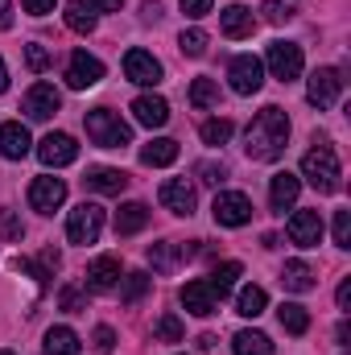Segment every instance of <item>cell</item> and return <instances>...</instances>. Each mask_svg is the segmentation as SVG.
<instances>
[{
	"label": "cell",
	"mask_w": 351,
	"mask_h": 355,
	"mask_svg": "<svg viewBox=\"0 0 351 355\" xmlns=\"http://www.w3.org/2000/svg\"><path fill=\"white\" fill-rule=\"evenodd\" d=\"M285 141H289V116L281 107H264L248 124V145L244 149H248L252 162H277L285 153Z\"/></svg>",
	"instance_id": "obj_1"
},
{
	"label": "cell",
	"mask_w": 351,
	"mask_h": 355,
	"mask_svg": "<svg viewBox=\"0 0 351 355\" xmlns=\"http://www.w3.org/2000/svg\"><path fill=\"white\" fill-rule=\"evenodd\" d=\"M302 178H306L318 194H335V190H339V178H343L335 149H331V145H314V149L302 157Z\"/></svg>",
	"instance_id": "obj_2"
},
{
	"label": "cell",
	"mask_w": 351,
	"mask_h": 355,
	"mask_svg": "<svg viewBox=\"0 0 351 355\" xmlns=\"http://www.w3.org/2000/svg\"><path fill=\"white\" fill-rule=\"evenodd\" d=\"M87 137H91V145H99V149H124V145H132V128L112 107H91Z\"/></svg>",
	"instance_id": "obj_3"
},
{
	"label": "cell",
	"mask_w": 351,
	"mask_h": 355,
	"mask_svg": "<svg viewBox=\"0 0 351 355\" xmlns=\"http://www.w3.org/2000/svg\"><path fill=\"white\" fill-rule=\"evenodd\" d=\"M99 232H103V207L79 202V207L71 211V219H67V240H71V244H95Z\"/></svg>",
	"instance_id": "obj_4"
},
{
	"label": "cell",
	"mask_w": 351,
	"mask_h": 355,
	"mask_svg": "<svg viewBox=\"0 0 351 355\" xmlns=\"http://www.w3.org/2000/svg\"><path fill=\"white\" fill-rule=\"evenodd\" d=\"M264 67H268L273 79H281V83L298 79V75H302V46H298V42H273V46L264 50Z\"/></svg>",
	"instance_id": "obj_5"
},
{
	"label": "cell",
	"mask_w": 351,
	"mask_h": 355,
	"mask_svg": "<svg viewBox=\"0 0 351 355\" xmlns=\"http://www.w3.org/2000/svg\"><path fill=\"white\" fill-rule=\"evenodd\" d=\"M339 95H343V79H339V71H335V67H318V71L310 75V83H306V99H310L318 112L335 107V103H339Z\"/></svg>",
	"instance_id": "obj_6"
},
{
	"label": "cell",
	"mask_w": 351,
	"mask_h": 355,
	"mask_svg": "<svg viewBox=\"0 0 351 355\" xmlns=\"http://www.w3.org/2000/svg\"><path fill=\"white\" fill-rule=\"evenodd\" d=\"M215 223L219 227H244L248 219H252V202H248V194H240V190H223V194H215Z\"/></svg>",
	"instance_id": "obj_7"
},
{
	"label": "cell",
	"mask_w": 351,
	"mask_h": 355,
	"mask_svg": "<svg viewBox=\"0 0 351 355\" xmlns=\"http://www.w3.org/2000/svg\"><path fill=\"white\" fill-rule=\"evenodd\" d=\"M62 202H67V182H62V178L42 174V178H33V182H29V207H33V211L54 215Z\"/></svg>",
	"instance_id": "obj_8"
},
{
	"label": "cell",
	"mask_w": 351,
	"mask_h": 355,
	"mask_svg": "<svg viewBox=\"0 0 351 355\" xmlns=\"http://www.w3.org/2000/svg\"><path fill=\"white\" fill-rule=\"evenodd\" d=\"M228 79H232V91H236V95H257L261 83H264V62L252 58V54H240V58H232Z\"/></svg>",
	"instance_id": "obj_9"
},
{
	"label": "cell",
	"mask_w": 351,
	"mask_h": 355,
	"mask_svg": "<svg viewBox=\"0 0 351 355\" xmlns=\"http://www.w3.org/2000/svg\"><path fill=\"white\" fill-rule=\"evenodd\" d=\"M37 157H42V166L62 170V166H71V162L79 157V145H75V137H71V132H50V137H42Z\"/></svg>",
	"instance_id": "obj_10"
},
{
	"label": "cell",
	"mask_w": 351,
	"mask_h": 355,
	"mask_svg": "<svg viewBox=\"0 0 351 355\" xmlns=\"http://www.w3.org/2000/svg\"><path fill=\"white\" fill-rule=\"evenodd\" d=\"M99 79H103V62H99L95 54H87V50H75L71 62H67V83L75 91H87V87H95Z\"/></svg>",
	"instance_id": "obj_11"
},
{
	"label": "cell",
	"mask_w": 351,
	"mask_h": 355,
	"mask_svg": "<svg viewBox=\"0 0 351 355\" xmlns=\"http://www.w3.org/2000/svg\"><path fill=\"white\" fill-rule=\"evenodd\" d=\"M124 75H128V83L157 87V83H162V62H157L149 50H128V54H124Z\"/></svg>",
	"instance_id": "obj_12"
},
{
	"label": "cell",
	"mask_w": 351,
	"mask_h": 355,
	"mask_svg": "<svg viewBox=\"0 0 351 355\" xmlns=\"http://www.w3.org/2000/svg\"><path fill=\"white\" fill-rule=\"evenodd\" d=\"M25 116L29 120H50L58 107H62V95H58V87L54 83H33V87L25 91Z\"/></svg>",
	"instance_id": "obj_13"
},
{
	"label": "cell",
	"mask_w": 351,
	"mask_h": 355,
	"mask_svg": "<svg viewBox=\"0 0 351 355\" xmlns=\"http://www.w3.org/2000/svg\"><path fill=\"white\" fill-rule=\"evenodd\" d=\"M157 198H162V207L174 211V215H194V202H198V194H194V186H190L186 178H170V182H162Z\"/></svg>",
	"instance_id": "obj_14"
},
{
	"label": "cell",
	"mask_w": 351,
	"mask_h": 355,
	"mask_svg": "<svg viewBox=\"0 0 351 355\" xmlns=\"http://www.w3.org/2000/svg\"><path fill=\"white\" fill-rule=\"evenodd\" d=\"M289 240H293L298 248H318V240H323V215H318V211H293V219H289Z\"/></svg>",
	"instance_id": "obj_15"
},
{
	"label": "cell",
	"mask_w": 351,
	"mask_h": 355,
	"mask_svg": "<svg viewBox=\"0 0 351 355\" xmlns=\"http://www.w3.org/2000/svg\"><path fill=\"white\" fill-rule=\"evenodd\" d=\"M178 297H182L186 314H194V318H207V314H215V306H219V297H215V289H211L207 281H186Z\"/></svg>",
	"instance_id": "obj_16"
},
{
	"label": "cell",
	"mask_w": 351,
	"mask_h": 355,
	"mask_svg": "<svg viewBox=\"0 0 351 355\" xmlns=\"http://www.w3.org/2000/svg\"><path fill=\"white\" fill-rule=\"evenodd\" d=\"M29 149H33V141H29V128H25L21 120H8V124H0V157H8V162H21Z\"/></svg>",
	"instance_id": "obj_17"
},
{
	"label": "cell",
	"mask_w": 351,
	"mask_h": 355,
	"mask_svg": "<svg viewBox=\"0 0 351 355\" xmlns=\"http://www.w3.org/2000/svg\"><path fill=\"white\" fill-rule=\"evenodd\" d=\"M132 116H137V124H145V128H162V124L170 120V103H166L162 95H137V99H132Z\"/></svg>",
	"instance_id": "obj_18"
},
{
	"label": "cell",
	"mask_w": 351,
	"mask_h": 355,
	"mask_svg": "<svg viewBox=\"0 0 351 355\" xmlns=\"http://www.w3.org/2000/svg\"><path fill=\"white\" fill-rule=\"evenodd\" d=\"M298 190H302V178L298 174H289V170L273 174V182H268V202H273V211L293 207V202H298Z\"/></svg>",
	"instance_id": "obj_19"
},
{
	"label": "cell",
	"mask_w": 351,
	"mask_h": 355,
	"mask_svg": "<svg viewBox=\"0 0 351 355\" xmlns=\"http://www.w3.org/2000/svg\"><path fill=\"white\" fill-rule=\"evenodd\" d=\"M120 285V261L116 257H95L87 268V289L95 293H108V289H116Z\"/></svg>",
	"instance_id": "obj_20"
},
{
	"label": "cell",
	"mask_w": 351,
	"mask_h": 355,
	"mask_svg": "<svg viewBox=\"0 0 351 355\" xmlns=\"http://www.w3.org/2000/svg\"><path fill=\"white\" fill-rule=\"evenodd\" d=\"M194 248H186V244H174V240H162V244H149V265L157 268V272H174L186 257H190Z\"/></svg>",
	"instance_id": "obj_21"
},
{
	"label": "cell",
	"mask_w": 351,
	"mask_h": 355,
	"mask_svg": "<svg viewBox=\"0 0 351 355\" xmlns=\"http://www.w3.org/2000/svg\"><path fill=\"white\" fill-rule=\"evenodd\" d=\"M252 25H257V17H252V8H244V4H228V8L219 12V29H223V37H248Z\"/></svg>",
	"instance_id": "obj_22"
},
{
	"label": "cell",
	"mask_w": 351,
	"mask_h": 355,
	"mask_svg": "<svg viewBox=\"0 0 351 355\" xmlns=\"http://www.w3.org/2000/svg\"><path fill=\"white\" fill-rule=\"evenodd\" d=\"M145 223H149V207L145 202H124L116 211V236H137V232H145Z\"/></svg>",
	"instance_id": "obj_23"
},
{
	"label": "cell",
	"mask_w": 351,
	"mask_h": 355,
	"mask_svg": "<svg viewBox=\"0 0 351 355\" xmlns=\"http://www.w3.org/2000/svg\"><path fill=\"white\" fill-rule=\"evenodd\" d=\"M87 186L95 194H120L128 186V174L124 170H112V166H95V170H87Z\"/></svg>",
	"instance_id": "obj_24"
},
{
	"label": "cell",
	"mask_w": 351,
	"mask_h": 355,
	"mask_svg": "<svg viewBox=\"0 0 351 355\" xmlns=\"http://www.w3.org/2000/svg\"><path fill=\"white\" fill-rule=\"evenodd\" d=\"M281 285H285L289 293H310V289H314V268L306 265V261H285Z\"/></svg>",
	"instance_id": "obj_25"
},
{
	"label": "cell",
	"mask_w": 351,
	"mask_h": 355,
	"mask_svg": "<svg viewBox=\"0 0 351 355\" xmlns=\"http://www.w3.org/2000/svg\"><path fill=\"white\" fill-rule=\"evenodd\" d=\"M79 352H83V343L71 327H50L46 331V355H79Z\"/></svg>",
	"instance_id": "obj_26"
},
{
	"label": "cell",
	"mask_w": 351,
	"mask_h": 355,
	"mask_svg": "<svg viewBox=\"0 0 351 355\" xmlns=\"http://www.w3.org/2000/svg\"><path fill=\"white\" fill-rule=\"evenodd\" d=\"M141 162L145 166H174L178 162V141H170V137H157V141H149L145 149H141Z\"/></svg>",
	"instance_id": "obj_27"
},
{
	"label": "cell",
	"mask_w": 351,
	"mask_h": 355,
	"mask_svg": "<svg viewBox=\"0 0 351 355\" xmlns=\"http://www.w3.org/2000/svg\"><path fill=\"white\" fill-rule=\"evenodd\" d=\"M240 277H244V265H240V261H223V265L211 272V281H207V285H211V289H215V297L223 302V297L236 289V281H240Z\"/></svg>",
	"instance_id": "obj_28"
},
{
	"label": "cell",
	"mask_w": 351,
	"mask_h": 355,
	"mask_svg": "<svg viewBox=\"0 0 351 355\" xmlns=\"http://www.w3.org/2000/svg\"><path fill=\"white\" fill-rule=\"evenodd\" d=\"M232 352L236 355H273V339L264 331H240L232 339Z\"/></svg>",
	"instance_id": "obj_29"
},
{
	"label": "cell",
	"mask_w": 351,
	"mask_h": 355,
	"mask_svg": "<svg viewBox=\"0 0 351 355\" xmlns=\"http://www.w3.org/2000/svg\"><path fill=\"white\" fill-rule=\"evenodd\" d=\"M264 306H268V293L261 285H244L240 297H236V314H244V318H261Z\"/></svg>",
	"instance_id": "obj_30"
},
{
	"label": "cell",
	"mask_w": 351,
	"mask_h": 355,
	"mask_svg": "<svg viewBox=\"0 0 351 355\" xmlns=\"http://www.w3.org/2000/svg\"><path fill=\"white\" fill-rule=\"evenodd\" d=\"M277 318H281V327H285L289 335H306V331H310V314H306V306H298V302H285V306L277 310Z\"/></svg>",
	"instance_id": "obj_31"
},
{
	"label": "cell",
	"mask_w": 351,
	"mask_h": 355,
	"mask_svg": "<svg viewBox=\"0 0 351 355\" xmlns=\"http://www.w3.org/2000/svg\"><path fill=\"white\" fill-rule=\"evenodd\" d=\"M67 25H71L75 33H91V29H95V8H91L87 0H71V4H67Z\"/></svg>",
	"instance_id": "obj_32"
},
{
	"label": "cell",
	"mask_w": 351,
	"mask_h": 355,
	"mask_svg": "<svg viewBox=\"0 0 351 355\" xmlns=\"http://www.w3.org/2000/svg\"><path fill=\"white\" fill-rule=\"evenodd\" d=\"M120 281H124V285H120V297H124L128 306H132V302H141V297L149 293V285H153V277H149V272H124Z\"/></svg>",
	"instance_id": "obj_33"
},
{
	"label": "cell",
	"mask_w": 351,
	"mask_h": 355,
	"mask_svg": "<svg viewBox=\"0 0 351 355\" xmlns=\"http://www.w3.org/2000/svg\"><path fill=\"white\" fill-rule=\"evenodd\" d=\"M232 132H236V124H232V120H223V116H219V120H207V124L198 128L203 145H228V141H232Z\"/></svg>",
	"instance_id": "obj_34"
},
{
	"label": "cell",
	"mask_w": 351,
	"mask_h": 355,
	"mask_svg": "<svg viewBox=\"0 0 351 355\" xmlns=\"http://www.w3.org/2000/svg\"><path fill=\"white\" fill-rule=\"evenodd\" d=\"M190 103L194 107H215L219 103V83L215 79H194L190 83Z\"/></svg>",
	"instance_id": "obj_35"
},
{
	"label": "cell",
	"mask_w": 351,
	"mask_h": 355,
	"mask_svg": "<svg viewBox=\"0 0 351 355\" xmlns=\"http://www.w3.org/2000/svg\"><path fill=\"white\" fill-rule=\"evenodd\" d=\"M153 335H157L162 343H182V335H186V331H182V318H178V314H162V318L153 322Z\"/></svg>",
	"instance_id": "obj_36"
},
{
	"label": "cell",
	"mask_w": 351,
	"mask_h": 355,
	"mask_svg": "<svg viewBox=\"0 0 351 355\" xmlns=\"http://www.w3.org/2000/svg\"><path fill=\"white\" fill-rule=\"evenodd\" d=\"M178 46H182L186 58H203V54H207V33H203V29H182Z\"/></svg>",
	"instance_id": "obj_37"
},
{
	"label": "cell",
	"mask_w": 351,
	"mask_h": 355,
	"mask_svg": "<svg viewBox=\"0 0 351 355\" xmlns=\"http://www.w3.org/2000/svg\"><path fill=\"white\" fill-rule=\"evenodd\" d=\"M21 236H25V223H21V215L17 211H0V240H8V244H21Z\"/></svg>",
	"instance_id": "obj_38"
},
{
	"label": "cell",
	"mask_w": 351,
	"mask_h": 355,
	"mask_svg": "<svg viewBox=\"0 0 351 355\" xmlns=\"http://www.w3.org/2000/svg\"><path fill=\"white\" fill-rule=\"evenodd\" d=\"M261 12H264V21H273V25H285V21L298 17V8H293L289 0H264Z\"/></svg>",
	"instance_id": "obj_39"
},
{
	"label": "cell",
	"mask_w": 351,
	"mask_h": 355,
	"mask_svg": "<svg viewBox=\"0 0 351 355\" xmlns=\"http://www.w3.org/2000/svg\"><path fill=\"white\" fill-rule=\"evenodd\" d=\"M25 67H29L33 75H42V71L50 67V50H46L42 42H29V46H25Z\"/></svg>",
	"instance_id": "obj_40"
},
{
	"label": "cell",
	"mask_w": 351,
	"mask_h": 355,
	"mask_svg": "<svg viewBox=\"0 0 351 355\" xmlns=\"http://www.w3.org/2000/svg\"><path fill=\"white\" fill-rule=\"evenodd\" d=\"M194 174H198V182H207V186H219V182L228 178V166H223V162H219V166H215V162H198Z\"/></svg>",
	"instance_id": "obj_41"
},
{
	"label": "cell",
	"mask_w": 351,
	"mask_h": 355,
	"mask_svg": "<svg viewBox=\"0 0 351 355\" xmlns=\"http://www.w3.org/2000/svg\"><path fill=\"white\" fill-rule=\"evenodd\" d=\"M91 343H95V352H99V355H112V352H116V331H112V327H95Z\"/></svg>",
	"instance_id": "obj_42"
},
{
	"label": "cell",
	"mask_w": 351,
	"mask_h": 355,
	"mask_svg": "<svg viewBox=\"0 0 351 355\" xmlns=\"http://www.w3.org/2000/svg\"><path fill=\"white\" fill-rule=\"evenodd\" d=\"M335 244L351 248V211H335Z\"/></svg>",
	"instance_id": "obj_43"
},
{
	"label": "cell",
	"mask_w": 351,
	"mask_h": 355,
	"mask_svg": "<svg viewBox=\"0 0 351 355\" xmlns=\"http://www.w3.org/2000/svg\"><path fill=\"white\" fill-rule=\"evenodd\" d=\"M178 4H182V12H186V17H194V21L211 12V0H178Z\"/></svg>",
	"instance_id": "obj_44"
},
{
	"label": "cell",
	"mask_w": 351,
	"mask_h": 355,
	"mask_svg": "<svg viewBox=\"0 0 351 355\" xmlns=\"http://www.w3.org/2000/svg\"><path fill=\"white\" fill-rule=\"evenodd\" d=\"M83 302H87V297H83L79 289H62V310H71V314H79V310H83Z\"/></svg>",
	"instance_id": "obj_45"
},
{
	"label": "cell",
	"mask_w": 351,
	"mask_h": 355,
	"mask_svg": "<svg viewBox=\"0 0 351 355\" xmlns=\"http://www.w3.org/2000/svg\"><path fill=\"white\" fill-rule=\"evenodd\" d=\"M58 265H62V257H58L54 248H46V252H42V268H37V272H42V281H46V277H50Z\"/></svg>",
	"instance_id": "obj_46"
},
{
	"label": "cell",
	"mask_w": 351,
	"mask_h": 355,
	"mask_svg": "<svg viewBox=\"0 0 351 355\" xmlns=\"http://www.w3.org/2000/svg\"><path fill=\"white\" fill-rule=\"evenodd\" d=\"M21 4H25V12L46 17V12H54V4H58V0H21Z\"/></svg>",
	"instance_id": "obj_47"
},
{
	"label": "cell",
	"mask_w": 351,
	"mask_h": 355,
	"mask_svg": "<svg viewBox=\"0 0 351 355\" xmlns=\"http://www.w3.org/2000/svg\"><path fill=\"white\" fill-rule=\"evenodd\" d=\"M335 302H339V310H348V306H351V281H339V293H335Z\"/></svg>",
	"instance_id": "obj_48"
},
{
	"label": "cell",
	"mask_w": 351,
	"mask_h": 355,
	"mask_svg": "<svg viewBox=\"0 0 351 355\" xmlns=\"http://www.w3.org/2000/svg\"><path fill=\"white\" fill-rule=\"evenodd\" d=\"M12 25V0H0V33Z\"/></svg>",
	"instance_id": "obj_49"
},
{
	"label": "cell",
	"mask_w": 351,
	"mask_h": 355,
	"mask_svg": "<svg viewBox=\"0 0 351 355\" xmlns=\"http://www.w3.org/2000/svg\"><path fill=\"white\" fill-rule=\"evenodd\" d=\"M141 12H145V21H157V17H162V4H157V0H145Z\"/></svg>",
	"instance_id": "obj_50"
},
{
	"label": "cell",
	"mask_w": 351,
	"mask_h": 355,
	"mask_svg": "<svg viewBox=\"0 0 351 355\" xmlns=\"http://www.w3.org/2000/svg\"><path fill=\"white\" fill-rule=\"evenodd\" d=\"M91 8H103V12H112V8H120V0H87Z\"/></svg>",
	"instance_id": "obj_51"
},
{
	"label": "cell",
	"mask_w": 351,
	"mask_h": 355,
	"mask_svg": "<svg viewBox=\"0 0 351 355\" xmlns=\"http://www.w3.org/2000/svg\"><path fill=\"white\" fill-rule=\"evenodd\" d=\"M8 91V67H4V58H0V95Z\"/></svg>",
	"instance_id": "obj_52"
},
{
	"label": "cell",
	"mask_w": 351,
	"mask_h": 355,
	"mask_svg": "<svg viewBox=\"0 0 351 355\" xmlns=\"http://www.w3.org/2000/svg\"><path fill=\"white\" fill-rule=\"evenodd\" d=\"M0 355H12V352H0Z\"/></svg>",
	"instance_id": "obj_53"
}]
</instances>
